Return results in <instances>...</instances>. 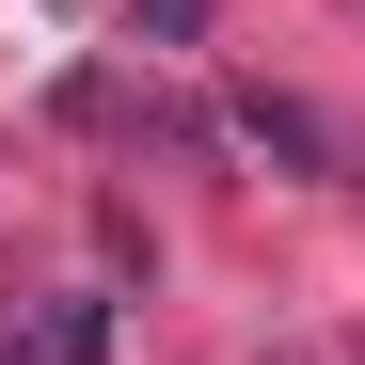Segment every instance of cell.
<instances>
[{"label":"cell","instance_id":"cell-1","mask_svg":"<svg viewBox=\"0 0 365 365\" xmlns=\"http://www.w3.org/2000/svg\"><path fill=\"white\" fill-rule=\"evenodd\" d=\"M0 365H111V302H96V286H64L16 349H0Z\"/></svg>","mask_w":365,"mask_h":365},{"label":"cell","instance_id":"cell-2","mask_svg":"<svg viewBox=\"0 0 365 365\" xmlns=\"http://www.w3.org/2000/svg\"><path fill=\"white\" fill-rule=\"evenodd\" d=\"M128 16H143L159 48H207V0H128Z\"/></svg>","mask_w":365,"mask_h":365}]
</instances>
